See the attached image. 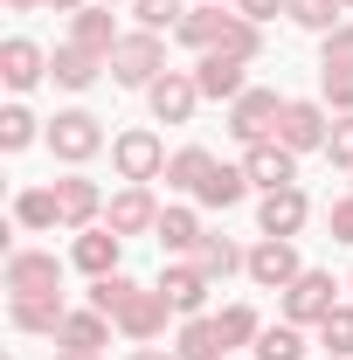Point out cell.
<instances>
[{
	"label": "cell",
	"instance_id": "cell-19",
	"mask_svg": "<svg viewBox=\"0 0 353 360\" xmlns=\"http://www.w3.org/2000/svg\"><path fill=\"white\" fill-rule=\"evenodd\" d=\"M118 250H125V236H118V229H84V236H77V270L111 277V270H118Z\"/></svg>",
	"mask_w": 353,
	"mask_h": 360
},
{
	"label": "cell",
	"instance_id": "cell-41",
	"mask_svg": "<svg viewBox=\"0 0 353 360\" xmlns=\"http://www.w3.org/2000/svg\"><path fill=\"white\" fill-rule=\"evenodd\" d=\"M333 243H353V194L333 201Z\"/></svg>",
	"mask_w": 353,
	"mask_h": 360
},
{
	"label": "cell",
	"instance_id": "cell-48",
	"mask_svg": "<svg viewBox=\"0 0 353 360\" xmlns=\"http://www.w3.org/2000/svg\"><path fill=\"white\" fill-rule=\"evenodd\" d=\"M340 7H347V14H353V0H340Z\"/></svg>",
	"mask_w": 353,
	"mask_h": 360
},
{
	"label": "cell",
	"instance_id": "cell-10",
	"mask_svg": "<svg viewBox=\"0 0 353 360\" xmlns=\"http://www.w3.org/2000/svg\"><path fill=\"white\" fill-rule=\"evenodd\" d=\"M146 97H153V118H160V125H187V118H194V104H201V84H194V77H180V70H167Z\"/></svg>",
	"mask_w": 353,
	"mask_h": 360
},
{
	"label": "cell",
	"instance_id": "cell-21",
	"mask_svg": "<svg viewBox=\"0 0 353 360\" xmlns=\"http://www.w3.org/2000/svg\"><path fill=\"white\" fill-rule=\"evenodd\" d=\"M56 340H63V354H97V347L111 340V326H104V312L90 305V312H70V319H63Z\"/></svg>",
	"mask_w": 353,
	"mask_h": 360
},
{
	"label": "cell",
	"instance_id": "cell-29",
	"mask_svg": "<svg viewBox=\"0 0 353 360\" xmlns=\"http://www.w3.org/2000/svg\"><path fill=\"white\" fill-rule=\"evenodd\" d=\"M14 222H21V229H56V222H63V208H56V187H28V194L14 201Z\"/></svg>",
	"mask_w": 353,
	"mask_h": 360
},
{
	"label": "cell",
	"instance_id": "cell-5",
	"mask_svg": "<svg viewBox=\"0 0 353 360\" xmlns=\"http://www.w3.org/2000/svg\"><path fill=\"white\" fill-rule=\"evenodd\" d=\"M97 146H104V132H97V118H90V111H56V125H49V153H56V160L84 167Z\"/></svg>",
	"mask_w": 353,
	"mask_h": 360
},
{
	"label": "cell",
	"instance_id": "cell-37",
	"mask_svg": "<svg viewBox=\"0 0 353 360\" xmlns=\"http://www.w3.org/2000/svg\"><path fill=\"white\" fill-rule=\"evenodd\" d=\"M28 139H35V118H28L21 104H7V111H0V146H7V153H21Z\"/></svg>",
	"mask_w": 353,
	"mask_h": 360
},
{
	"label": "cell",
	"instance_id": "cell-20",
	"mask_svg": "<svg viewBox=\"0 0 353 360\" xmlns=\"http://www.w3.org/2000/svg\"><path fill=\"white\" fill-rule=\"evenodd\" d=\"M97 63H104V56H90V49L63 42L56 56H49V77H56L63 90H90V84H97Z\"/></svg>",
	"mask_w": 353,
	"mask_h": 360
},
{
	"label": "cell",
	"instance_id": "cell-30",
	"mask_svg": "<svg viewBox=\"0 0 353 360\" xmlns=\"http://www.w3.org/2000/svg\"><path fill=\"white\" fill-rule=\"evenodd\" d=\"M284 14L298 28H312V35H333L340 28V0H284Z\"/></svg>",
	"mask_w": 353,
	"mask_h": 360
},
{
	"label": "cell",
	"instance_id": "cell-24",
	"mask_svg": "<svg viewBox=\"0 0 353 360\" xmlns=\"http://www.w3.org/2000/svg\"><path fill=\"white\" fill-rule=\"evenodd\" d=\"M194 264L208 270V284H215V277H236V270H250V257H243V250H236L229 236H201V250H194Z\"/></svg>",
	"mask_w": 353,
	"mask_h": 360
},
{
	"label": "cell",
	"instance_id": "cell-3",
	"mask_svg": "<svg viewBox=\"0 0 353 360\" xmlns=\"http://www.w3.org/2000/svg\"><path fill=\"white\" fill-rule=\"evenodd\" d=\"M7 291L14 298H63V264L42 250H14L7 257Z\"/></svg>",
	"mask_w": 353,
	"mask_h": 360
},
{
	"label": "cell",
	"instance_id": "cell-2",
	"mask_svg": "<svg viewBox=\"0 0 353 360\" xmlns=\"http://www.w3.org/2000/svg\"><path fill=\"white\" fill-rule=\"evenodd\" d=\"M277 118H284L277 90H243V97L229 104V132L243 139V146H264V139H277Z\"/></svg>",
	"mask_w": 353,
	"mask_h": 360
},
{
	"label": "cell",
	"instance_id": "cell-8",
	"mask_svg": "<svg viewBox=\"0 0 353 360\" xmlns=\"http://www.w3.org/2000/svg\"><path fill=\"white\" fill-rule=\"evenodd\" d=\"M111 160H118V174H125V180H139V187L167 174V146H160L153 132H118V146H111Z\"/></svg>",
	"mask_w": 353,
	"mask_h": 360
},
{
	"label": "cell",
	"instance_id": "cell-13",
	"mask_svg": "<svg viewBox=\"0 0 353 360\" xmlns=\"http://www.w3.org/2000/svg\"><path fill=\"white\" fill-rule=\"evenodd\" d=\"M0 77H7V90H35L49 77V56L28 42V35H14V42L0 49Z\"/></svg>",
	"mask_w": 353,
	"mask_h": 360
},
{
	"label": "cell",
	"instance_id": "cell-12",
	"mask_svg": "<svg viewBox=\"0 0 353 360\" xmlns=\"http://www.w3.org/2000/svg\"><path fill=\"white\" fill-rule=\"evenodd\" d=\"M167 312H174V305H167V291H160V284H153V291L139 284L132 298H125V312H118V326H125L132 340H160V333H167Z\"/></svg>",
	"mask_w": 353,
	"mask_h": 360
},
{
	"label": "cell",
	"instance_id": "cell-22",
	"mask_svg": "<svg viewBox=\"0 0 353 360\" xmlns=\"http://www.w3.org/2000/svg\"><path fill=\"white\" fill-rule=\"evenodd\" d=\"M180 360H222L229 354V340H222V326L215 319H187V326H180V347H174Z\"/></svg>",
	"mask_w": 353,
	"mask_h": 360
},
{
	"label": "cell",
	"instance_id": "cell-27",
	"mask_svg": "<svg viewBox=\"0 0 353 360\" xmlns=\"http://www.w3.org/2000/svg\"><path fill=\"white\" fill-rule=\"evenodd\" d=\"M160 250H201V222H194V208H160Z\"/></svg>",
	"mask_w": 353,
	"mask_h": 360
},
{
	"label": "cell",
	"instance_id": "cell-31",
	"mask_svg": "<svg viewBox=\"0 0 353 360\" xmlns=\"http://www.w3.org/2000/svg\"><path fill=\"white\" fill-rule=\"evenodd\" d=\"M222 56H236V63H257V49H264V42H257V21H243V14H229V21H222Z\"/></svg>",
	"mask_w": 353,
	"mask_h": 360
},
{
	"label": "cell",
	"instance_id": "cell-7",
	"mask_svg": "<svg viewBox=\"0 0 353 360\" xmlns=\"http://www.w3.org/2000/svg\"><path fill=\"white\" fill-rule=\"evenodd\" d=\"M243 174H250V187H264V194H277V187H291V180H298V153H291L284 139H264V146H250Z\"/></svg>",
	"mask_w": 353,
	"mask_h": 360
},
{
	"label": "cell",
	"instance_id": "cell-39",
	"mask_svg": "<svg viewBox=\"0 0 353 360\" xmlns=\"http://www.w3.org/2000/svg\"><path fill=\"white\" fill-rule=\"evenodd\" d=\"M319 70H353V21H340L333 35H326V63Z\"/></svg>",
	"mask_w": 353,
	"mask_h": 360
},
{
	"label": "cell",
	"instance_id": "cell-36",
	"mask_svg": "<svg viewBox=\"0 0 353 360\" xmlns=\"http://www.w3.org/2000/svg\"><path fill=\"white\" fill-rule=\"evenodd\" d=\"M222 340H229V347H243V340H257V333H264V326H257V312H250V305H222Z\"/></svg>",
	"mask_w": 353,
	"mask_h": 360
},
{
	"label": "cell",
	"instance_id": "cell-25",
	"mask_svg": "<svg viewBox=\"0 0 353 360\" xmlns=\"http://www.w3.org/2000/svg\"><path fill=\"white\" fill-rule=\"evenodd\" d=\"M215 174V160L201 153V146H180L174 160H167V187H187V194H201V180Z\"/></svg>",
	"mask_w": 353,
	"mask_h": 360
},
{
	"label": "cell",
	"instance_id": "cell-46",
	"mask_svg": "<svg viewBox=\"0 0 353 360\" xmlns=\"http://www.w3.org/2000/svg\"><path fill=\"white\" fill-rule=\"evenodd\" d=\"M56 360H97V354H56Z\"/></svg>",
	"mask_w": 353,
	"mask_h": 360
},
{
	"label": "cell",
	"instance_id": "cell-4",
	"mask_svg": "<svg viewBox=\"0 0 353 360\" xmlns=\"http://www.w3.org/2000/svg\"><path fill=\"white\" fill-rule=\"evenodd\" d=\"M333 305H340V284H333V270H305V277L284 291V312H291V326H319Z\"/></svg>",
	"mask_w": 353,
	"mask_h": 360
},
{
	"label": "cell",
	"instance_id": "cell-28",
	"mask_svg": "<svg viewBox=\"0 0 353 360\" xmlns=\"http://www.w3.org/2000/svg\"><path fill=\"white\" fill-rule=\"evenodd\" d=\"M63 298H14V326L21 333H63Z\"/></svg>",
	"mask_w": 353,
	"mask_h": 360
},
{
	"label": "cell",
	"instance_id": "cell-6",
	"mask_svg": "<svg viewBox=\"0 0 353 360\" xmlns=\"http://www.w3.org/2000/svg\"><path fill=\"white\" fill-rule=\"evenodd\" d=\"M250 277H257V284H270V291H291V284L305 277L298 250H291V236H264V243L250 250Z\"/></svg>",
	"mask_w": 353,
	"mask_h": 360
},
{
	"label": "cell",
	"instance_id": "cell-15",
	"mask_svg": "<svg viewBox=\"0 0 353 360\" xmlns=\"http://www.w3.org/2000/svg\"><path fill=\"white\" fill-rule=\"evenodd\" d=\"M56 208H63V229H90L97 208H104V194H97V180L70 174V180H56Z\"/></svg>",
	"mask_w": 353,
	"mask_h": 360
},
{
	"label": "cell",
	"instance_id": "cell-26",
	"mask_svg": "<svg viewBox=\"0 0 353 360\" xmlns=\"http://www.w3.org/2000/svg\"><path fill=\"white\" fill-rule=\"evenodd\" d=\"M243 194H250V174L243 167H215V174L201 180V208H236Z\"/></svg>",
	"mask_w": 353,
	"mask_h": 360
},
{
	"label": "cell",
	"instance_id": "cell-33",
	"mask_svg": "<svg viewBox=\"0 0 353 360\" xmlns=\"http://www.w3.org/2000/svg\"><path fill=\"white\" fill-rule=\"evenodd\" d=\"M132 291H139L132 277H118V270H111V277H97V284H90V305H97L104 319H118V312H125V298H132Z\"/></svg>",
	"mask_w": 353,
	"mask_h": 360
},
{
	"label": "cell",
	"instance_id": "cell-17",
	"mask_svg": "<svg viewBox=\"0 0 353 360\" xmlns=\"http://www.w3.org/2000/svg\"><path fill=\"white\" fill-rule=\"evenodd\" d=\"M305 194L298 187H277V194H264V208H257V222H264V236H298L305 229Z\"/></svg>",
	"mask_w": 353,
	"mask_h": 360
},
{
	"label": "cell",
	"instance_id": "cell-1",
	"mask_svg": "<svg viewBox=\"0 0 353 360\" xmlns=\"http://www.w3.org/2000/svg\"><path fill=\"white\" fill-rule=\"evenodd\" d=\"M118 84H132V90H153L160 77H167V56H160V35L153 28H139V35H125V42L111 49V63H104Z\"/></svg>",
	"mask_w": 353,
	"mask_h": 360
},
{
	"label": "cell",
	"instance_id": "cell-18",
	"mask_svg": "<svg viewBox=\"0 0 353 360\" xmlns=\"http://www.w3.org/2000/svg\"><path fill=\"white\" fill-rule=\"evenodd\" d=\"M194 84H201V97H229V104L250 90V84H243V63H236V56H222V49H208V56H201Z\"/></svg>",
	"mask_w": 353,
	"mask_h": 360
},
{
	"label": "cell",
	"instance_id": "cell-11",
	"mask_svg": "<svg viewBox=\"0 0 353 360\" xmlns=\"http://www.w3.org/2000/svg\"><path fill=\"white\" fill-rule=\"evenodd\" d=\"M160 291H167L174 312L201 319V305H208V270H201V264H167V270H160Z\"/></svg>",
	"mask_w": 353,
	"mask_h": 360
},
{
	"label": "cell",
	"instance_id": "cell-23",
	"mask_svg": "<svg viewBox=\"0 0 353 360\" xmlns=\"http://www.w3.org/2000/svg\"><path fill=\"white\" fill-rule=\"evenodd\" d=\"M222 21H229L222 7H187V14H180V28H174V35H180V42H187V49H201V56H208V49L222 42Z\"/></svg>",
	"mask_w": 353,
	"mask_h": 360
},
{
	"label": "cell",
	"instance_id": "cell-34",
	"mask_svg": "<svg viewBox=\"0 0 353 360\" xmlns=\"http://www.w3.org/2000/svg\"><path fill=\"white\" fill-rule=\"evenodd\" d=\"M132 14H139V28H180V14H187V0H132Z\"/></svg>",
	"mask_w": 353,
	"mask_h": 360
},
{
	"label": "cell",
	"instance_id": "cell-45",
	"mask_svg": "<svg viewBox=\"0 0 353 360\" xmlns=\"http://www.w3.org/2000/svg\"><path fill=\"white\" fill-rule=\"evenodd\" d=\"M7 7H14V14H28V7H42V0H7Z\"/></svg>",
	"mask_w": 353,
	"mask_h": 360
},
{
	"label": "cell",
	"instance_id": "cell-35",
	"mask_svg": "<svg viewBox=\"0 0 353 360\" xmlns=\"http://www.w3.org/2000/svg\"><path fill=\"white\" fill-rule=\"evenodd\" d=\"M257 360H298V326H264L257 333Z\"/></svg>",
	"mask_w": 353,
	"mask_h": 360
},
{
	"label": "cell",
	"instance_id": "cell-16",
	"mask_svg": "<svg viewBox=\"0 0 353 360\" xmlns=\"http://www.w3.org/2000/svg\"><path fill=\"white\" fill-rule=\"evenodd\" d=\"M104 229H118V236H139V229H160V208H153V194H146V187H125V194H118V201H111V208H104Z\"/></svg>",
	"mask_w": 353,
	"mask_h": 360
},
{
	"label": "cell",
	"instance_id": "cell-43",
	"mask_svg": "<svg viewBox=\"0 0 353 360\" xmlns=\"http://www.w3.org/2000/svg\"><path fill=\"white\" fill-rule=\"evenodd\" d=\"M132 360H180V354H167V347H139Z\"/></svg>",
	"mask_w": 353,
	"mask_h": 360
},
{
	"label": "cell",
	"instance_id": "cell-38",
	"mask_svg": "<svg viewBox=\"0 0 353 360\" xmlns=\"http://www.w3.org/2000/svg\"><path fill=\"white\" fill-rule=\"evenodd\" d=\"M319 90H326V104L347 118L353 111V70H319Z\"/></svg>",
	"mask_w": 353,
	"mask_h": 360
},
{
	"label": "cell",
	"instance_id": "cell-32",
	"mask_svg": "<svg viewBox=\"0 0 353 360\" xmlns=\"http://www.w3.org/2000/svg\"><path fill=\"white\" fill-rule=\"evenodd\" d=\"M319 340H326V354L353 360V305H333V312L319 319Z\"/></svg>",
	"mask_w": 353,
	"mask_h": 360
},
{
	"label": "cell",
	"instance_id": "cell-49",
	"mask_svg": "<svg viewBox=\"0 0 353 360\" xmlns=\"http://www.w3.org/2000/svg\"><path fill=\"white\" fill-rule=\"evenodd\" d=\"M326 360H340V354H326Z\"/></svg>",
	"mask_w": 353,
	"mask_h": 360
},
{
	"label": "cell",
	"instance_id": "cell-44",
	"mask_svg": "<svg viewBox=\"0 0 353 360\" xmlns=\"http://www.w3.org/2000/svg\"><path fill=\"white\" fill-rule=\"evenodd\" d=\"M42 7H56V14H77V7H84V0H42Z\"/></svg>",
	"mask_w": 353,
	"mask_h": 360
},
{
	"label": "cell",
	"instance_id": "cell-14",
	"mask_svg": "<svg viewBox=\"0 0 353 360\" xmlns=\"http://www.w3.org/2000/svg\"><path fill=\"white\" fill-rule=\"evenodd\" d=\"M70 42L111 63V49L125 42V35H118V21H111V7H77V21H70Z\"/></svg>",
	"mask_w": 353,
	"mask_h": 360
},
{
	"label": "cell",
	"instance_id": "cell-50",
	"mask_svg": "<svg viewBox=\"0 0 353 360\" xmlns=\"http://www.w3.org/2000/svg\"><path fill=\"white\" fill-rule=\"evenodd\" d=\"M208 7H215V0H208Z\"/></svg>",
	"mask_w": 353,
	"mask_h": 360
},
{
	"label": "cell",
	"instance_id": "cell-42",
	"mask_svg": "<svg viewBox=\"0 0 353 360\" xmlns=\"http://www.w3.org/2000/svg\"><path fill=\"white\" fill-rule=\"evenodd\" d=\"M277 7H284V0H236V14H243V21H270Z\"/></svg>",
	"mask_w": 353,
	"mask_h": 360
},
{
	"label": "cell",
	"instance_id": "cell-40",
	"mask_svg": "<svg viewBox=\"0 0 353 360\" xmlns=\"http://www.w3.org/2000/svg\"><path fill=\"white\" fill-rule=\"evenodd\" d=\"M326 153H333V167H353V111L333 125V139H326Z\"/></svg>",
	"mask_w": 353,
	"mask_h": 360
},
{
	"label": "cell",
	"instance_id": "cell-9",
	"mask_svg": "<svg viewBox=\"0 0 353 360\" xmlns=\"http://www.w3.org/2000/svg\"><path fill=\"white\" fill-rule=\"evenodd\" d=\"M277 139L291 146V153H319L326 139H333V125H326V104H284V118H277Z\"/></svg>",
	"mask_w": 353,
	"mask_h": 360
},
{
	"label": "cell",
	"instance_id": "cell-47",
	"mask_svg": "<svg viewBox=\"0 0 353 360\" xmlns=\"http://www.w3.org/2000/svg\"><path fill=\"white\" fill-rule=\"evenodd\" d=\"M97 7H118V0H97Z\"/></svg>",
	"mask_w": 353,
	"mask_h": 360
}]
</instances>
